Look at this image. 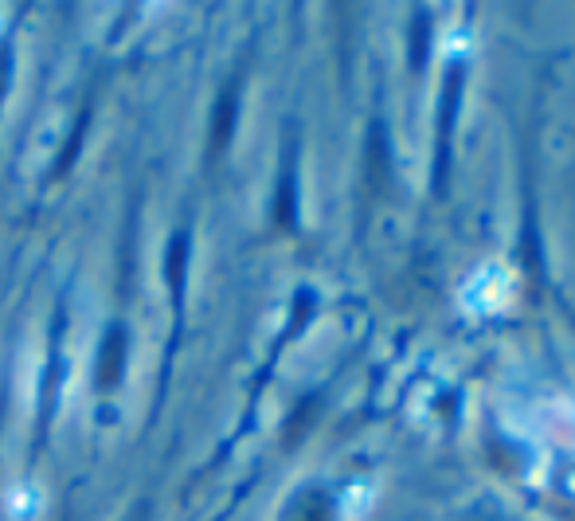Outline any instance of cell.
I'll use <instances>...</instances> for the list:
<instances>
[{"mask_svg": "<svg viewBox=\"0 0 575 521\" xmlns=\"http://www.w3.org/2000/svg\"><path fill=\"white\" fill-rule=\"evenodd\" d=\"M126 357H130V330L122 322H110L106 337L98 345V365H94V380L98 388H118V380L126 373Z\"/></svg>", "mask_w": 575, "mask_h": 521, "instance_id": "cell-1", "label": "cell"}, {"mask_svg": "<svg viewBox=\"0 0 575 521\" xmlns=\"http://www.w3.org/2000/svg\"><path fill=\"white\" fill-rule=\"evenodd\" d=\"M458 98H462V63H450L446 71L443 102H439V165H435V192L446 189V165H450V126L458 114Z\"/></svg>", "mask_w": 575, "mask_h": 521, "instance_id": "cell-2", "label": "cell"}, {"mask_svg": "<svg viewBox=\"0 0 575 521\" xmlns=\"http://www.w3.org/2000/svg\"><path fill=\"white\" fill-rule=\"evenodd\" d=\"M388 181H392V149H388V130L384 122H372L368 130V145H364V185H368V196H384L388 192Z\"/></svg>", "mask_w": 575, "mask_h": 521, "instance_id": "cell-3", "label": "cell"}, {"mask_svg": "<svg viewBox=\"0 0 575 521\" xmlns=\"http://www.w3.org/2000/svg\"><path fill=\"white\" fill-rule=\"evenodd\" d=\"M239 91H243V83H239V75H235V79H227V87H223L220 98H216V110H212V134H208V157H212V161L227 149L231 134H235Z\"/></svg>", "mask_w": 575, "mask_h": 521, "instance_id": "cell-4", "label": "cell"}, {"mask_svg": "<svg viewBox=\"0 0 575 521\" xmlns=\"http://www.w3.org/2000/svg\"><path fill=\"white\" fill-rule=\"evenodd\" d=\"M298 145L286 142V157H282V177H278V200H274V220L278 228H294V216H298Z\"/></svg>", "mask_w": 575, "mask_h": 521, "instance_id": "cell-5", "label": "cell"}, {"mask_svg": "<svg viewBox=\"0 0 575 521\" xmlns=\"http://www.w3.org/2000/svg\"><path fill=\"white\" fill-rule=\"evenodd\" d=\"M317 412H321V396H317V392H313V396H306V400L294 408V416L286 420V431H282V447H286V451H294V447H298V443L310 435L313 416H317Z\"/></svg>", "mask_w": 575, "mask_h": 521, "instance_id": "cell-6", "label": "cell"}, {"mask_svg": "<svg viewBox=\"0 0 575 521\" xmlns=\"http://www.w3.org/2000/svg\"><path fill=\"white\" fill-rule=\"evenodd\" d=\"M427 48H431V12L419 8L411 20V71L427 67Z\"/></svg>", "mask_w": 575, "mask_h": 521, "instance_id": "cell-7", "label": "cell"}, {"mask_svg": "<svg viewBox=\"0 0 575 521\" xmlns=\"http://www.w3.org/2000/svg\"><path fill=\"white\" fill-rule=\"evenodd\" d=\"M165 271H169V286H173V294L180 298V290H184V271H188V232H177V236H173Z\"/></svg>", "mask_w": 575, "mask_h": 521, "instance_id": "cell-8", "label": "cell"}, {"mask_svg": "<svg viewBox=\"0 0 575 521\" xmlns=\"http://www.w3.org/2000/svg\"><path fill=\"white\" fill-rule=\"evenodd\" d=\"M83 126H87V114H83V118H79V130H75V134H71V142H67V149H63V153H59V161H55V169H51V173H55V177H63V169H67V165H71V161H75V153H79V142H83Z\"/></svg>", "mask_w": 575, "mask_h": 521, "instance_id": "cell-9", "label": "cell"}, {"mask_svg": "<svg viewBox=\"0 0 575 521\" xmlns=\"http://www.w3.org/2000/svg\"><path fill=\"white\" fill-rule=\"evenodd\" d=\"M302 521H333V510H329V502H325L321 494H310V498L302 502Z\"/></svg>", "mask_w": 575, "mask_h": 521, "instance_id": "cell-10", "label": "cell"}, {"mask_svg": "<svg viewBox=\"0 0 575 521\" xmlns=\"http://www.w3.org/2000/svg\"><path fill=\"white\" fill-rule=\"evenodd\" d=\"M310 314H313V294H310V290H302V294H298V306H294V322H290V330H286V337H294V333L302 330Z\"/></svg>", "mask_w": 575, "mask_h": 521, "instance_id": "cell-11", "label": "cell"}, {"mask_svg": "<svg viewBox=\"0 0 575 521\" xmlns=\"http://www.w3.org/2000/svg\"><path fill=\"white\" fill-rule=\"evenodd\" d=\"M8 75H12V51L0 48V98L8 91Z\"/></svg>", "mask_w": 575, "mask_h": 521, "instance_id": "cell-12", "label": "cell"}, {"mask_svg": "<svg viewBox=\"0 0 575 521\" xmlns=\"http://www.w3.org/2000/svg\"><path fill=\"white\" fill-rule=\"evenodd\" d=\"M126 521H149V502H137V506H133V514Z\"/></svg>", "mask_w": 575, "mask_h": 521, "instance_id": "cell-13", "label": "cell"}]
</instances>
